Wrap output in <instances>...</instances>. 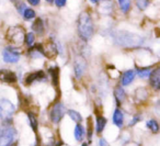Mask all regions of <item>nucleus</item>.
I'll use <instances>...</instances> for the list:
<instances>
[{
  "instance_id": "nucleus-26",
  "label": "nucleus",
  "mask_w": 160,
  "mask_h": 146,
  "mask_svg": "<svg viewBox=\"0 0 160 146\" xmlns=\"http://www.w3.org/2000/svg\"><path fill=\"white\" fill-rule=\"evenodd\" d=\"M150 5V0H136V7L138 8V10L144 11Z\"/></svg>"
},
{
  "instance_id": "nucleus-5",
  "label": "nucleus",
  "mask_w": 160,
  "mask_h": 146,
  "mask_svg": "<svg viewBox=\"0 0 160 146\" xmlns=\"http://www.w3.org/2000/svg\"><path fill=\"white\" fill-rule=\"evenodd\" d=\"M21 57V53L18 47L13 45H8L2 51V60L7 64H16Z\"/></svg>"
},
{
  "instance_id": "nucleus-4",
  "label": "nucleus",
  "mask_w": 160,
  "mask_h": 146,
  "mask_svg": "<svg viewBox=\"0 0 160 146\" xmlns=\"http://www.w3.org/2000/svg\"><path fill=\"white\" fill-rule=\"evenodd\" d=\"M14 108L13 103L8 99H0V120L5 122H9L12 115L14 114Z\"/></svg>"
},
{
  "instance_id": "nucleus-16",
  "label": "nucleus",
  "mask_w": 160,
  "mask_h": 146,
  "mask_svg": "<svg viewBox=\"0 0 160 146\" xmlns=\"http://www.w3.org/2000/svg\"><path fill=\"white\" fill-rule=\"evenodd\" d=\"M123 122H124V115H123L122 111H121L120 109H115V110H114V112H113V123H114V125L121 128V126L123 125Z\"/></svg>"
},
{
  "instance_id": "nucleus-6",
  "label": "nucleus",
  "mask_w": 160,
  "mask_h": 146,
  "mask_svg": "<svg viewBox=\"0 0 160 146\" xmlns=\"http://www.w3.org/2000/svg\"><path fill=\"white\" fill-rule=\"evenodd\" d=\"M16 134V130L11 126H5L0 128V146H9L13 143Z\"/></svg>"
},
{
  "instance_id": "nucleus-20",
  "label": "nucleus",
  "mask_w": 160,
  "mask_h": 146,
  "mask_svg": "<svg viewBox=\"0 0 160 146\" xmlns=\"http://www.w3.org/2000/svg\"><path fill=\"white\" fill-rule=\"evenodd\" d=\"M24 44L28 47H32L35 44V34H34V32H28V33H25Z\"/></svg>"
},
{
  "instance_id": "nucleus-8",
  "label": "nucleus",
  "mask_w": 160,
  "mask_h": 146,
  "mask_svg": "<svg viewBox=\"0 0 160 146\" xmlns=\"http://www.w3.org/2000/svg\"><path fill=\"white\" fill-rule=\"evenodd\" d=\"M65 112H66V108L62 103L58 102V103L54 104L52 108L51 112H49V119L53 123H59L62 119L64 117Z\"/></svg>"
},
{
  "instance_id": "nucleus-29",
  "label": "nucleus",
  "mask_w": 160,
  "mask_h": 146,
  "mask_svg": "<svg viewBox=\"0 0 160 146\" xmlns=\"http://www.w3.org/2000/svg\"><path fill=\"white\" fill-rule=\"evenodd\" d=\"M54 3H55V6L57 8L62 9V8H64L65 6H66L67 0H54Z\"/></svg>"
},
{
  "instance_id": "nucleus-12",
  "label": "nucleus",
  "mask_w": 160,
  "mask_h": 146,
  "mask_svg": "<svg viewBox=\"0 0 160 146\" xmlns=\"http://www.w3.org/2000/svg\"><path fill=\"white\" fill-rule=\"evenodd\" d=\"M149 85L153 90H160V67L152 69L149 76Z\"/></svg>"
},
{
  "instance_id": "nucleus-7",
  "label": "nucleus",
  "mask_w": 160,
  "mask_h": 146,
  "mask_svg": "<svg viewBox=\"0 0 160 146\" xmlns=\"http://www.w3.org/2000/svg\"><path fill=\"white\" fill-rule=\"evenodd\" d=\"M87 69V60L82 55L76 56L75 60H73V73L77 79H80L82 77L83 74L86 73Z\"/></svg>"
},
{
  "instance_id": "nucleus-36",
  "label": "nucleus",
  "mask_w": 160,
  "mask_h": 146,
  "mask_svg": "<svg viewBox=\"0 0 160 146\" xmlns=\"http://www.w3.org/2000/svg\"><path fill=\"white\" fill-rule=\"evenodd\" d=\"M9 146H18V144H17V143H12V144H10Z\"/></svg>"
},
{
  "instance_id": "nucleus-1",
  "label": "nucleus",
  "mask_w": 160,
  "mask_h": 146,
  "mask_svg": "<svg viewBox=\"0 0 160 146\" xmlns=\"http://www.w3.org/2000/svg\"><path fill=\"white\" fill-rule=\"evenodd\" d=\"M112 39L114 44L124 49H137L142 46L145 43V39L142 35L128 31H123V30L113 32Z\"/></svg>"
},
{
  "instance_id": "nucleus-21",
  "label": "nucleus",
  "mask_w": 160,
  "mask_h": 146,
  "mask_svg": "<svg viewBox=\"0 0 160 146\" xmlns=\"http://www.w3.org/2000/svg\"><path fill=\"white\" fill-rule=\"evenodd\" d=\"M22 17L25 21H31L36 18V12H35V10L32 9V8H27V9L24 10V12H23Z\"/></svg>"
},
{
  "instance_id": "nucleus-3",
  "label": "nucleus",
  "mask_w": 160,
  "mask_h": 146,
  "mask_svg": "<svg viewBox=\"0 0 160 146\" xmlns=\"http://www.w3.org/2000/svg\"><path fill=\"white\" fill-rule=\"evenodd\" d=\"M7 40L11 43L12 45H20L24 43L25 38V30L21 25H12L9 27L6 33Z\"/></svg>"
},
{
  "instance_id": "nucleus-25",
  "label": "nucleus",
  "mask_w": 160,
  "mask_h": 146,
  "mask_svg": "<svg viewBox=\"0 0 160 146\" xmlns=\"http://www.w3.org/2000/svg\"><path fill=\"white\" fill-rule=\"evenodd\" d=\"M146 125L152 133L159 132V124H158V122L156 120H149V121H147Z\"/></svg>"
},
{
  "instance_id": "nucleus-31",
  "label": "nucleus",
  "mask_w": 160,
  "mask_h": 146,
  "mask_svg": "<svg viewBox=\"0 0 160 146\" xmlns=\"http://www.w3.org/2000/svg\"><path fill=\"white\" fill-rule=\"evenodd\" d=\"M27 3H29L32 7H38V6H40L41 0H27Z\"/></svg>"
},
{
  "instance_id": "nucleus-11",
  "label": "nucleus",
  "mask_w": 160,
  "mask_h": 146,
  "mask_svg": "<svg viewBox=\"0 0 160 146\" xmlns=\"http://www.w3.org/2000/svg\"><path fill=\"white\" fill-rule=\"evenodd\" d=\"M0 81L6 82V84H14L18 81V77L13 71L9 69H0Z\"/></svg>"
},
{
  "instance_id": "nucleus-14",
  "label": "nucleus",
  "mask_w": 160,
  "mask_h": 146,
  "mask_svg": "<svg viewBox=\"0 0 160 146\" xmlns=\"http://www.w3.org/2000/svg\"><path fill=\"white\" fill-rule=\"evenodd\" d=\"M32 30L34 33L38 34V35H43L45 32V22L42 18H36V20L32 24Z\"/></svg>"
},
{
  "instance_id": "nucleus-10",
  "label": "nucleus",
  "mask_w": 160,
  "mask_h": 146,
  "mask_svg": "<svg viewBox=\"0 0 160 146\" xmlns=\"http://www.w3.org/2000/svg\"><path fill=\"white\" fill-rule=\"evenodd\" d=\"M46 75L43 70H36L33 73H30L25 76V85H32L35 81H45Z\"/></svg>"
},
{
  "instance_id": "nucleus-23",
  "label": "nucleus",
  "mask_w": 160,
  "mask_h": 146,
  "mask_svg": "<svg viewBox=\"0 0 160 146\" xmlns=\"http://www.w3.org/2000/svg\"><path fill=\"white\" fill-rule=\"evenodd\" d=\"M151 71H152L151 67H145V68H138L136 74H137L138 77H140V78H149Z\"/></svg>"
},
{
  "instance_id": "nucleus-2",
  "label": "nucleus",
  "mask_w": 160,
  "mask_h": 146,
  "mask_svg": "<svg viewBox=\"0 0 160 146\" xmlns=\"http://www.w3.org/2000/svg\"><path fill=\"white\" fill-rule=\"evenodd\" d=\"M78 36L83 42H89L94 35V22L89 11H82L77 20Z\"/></svg>"
},
{
  "instance_id": "nucleus-9",
  "label": "nucleus",
  "mask_w": 160,
  "mask_h": 146,
  "mask_svg": "<svg viewBox=\"0 0 160 146\" xmlns=\"http://www.w3.org/2000/svg\"><path fill=\"white\" fill-rule=\"evenodd\" d=\"M114 11L113 0H101L99 3L98 12L102 16H110Z\"/></svg>"
},
{
  "instance_id": "nucleus-15",
  "label": "nucleus",
  "mask_w": 160,
  "mask_h": 146,
  "mask_svg": "<svg viewBox=\"0 0 160 146\" xmlns=\"http://www.w3.org/2000/svg\"><path fill=\"white\" fill-rule=\"evenodd\" d=\"M114 98H115L116 102H118V106H120L123 101L126 98V93H125V90L123 89V87L118 86L114 90Z\"/></svg>"
},
{
  "instance_id": "nucleus-30",
  "label": "nucleus",
  "mask_w": 160,
  "mask_h": 146,
  "mask_svg": "<svg viewBox=\"0 0 160 146\" xmlns=\"http://www.w3.org/2000/svg\"><path fill=\"white\" fill-rule=\"evenodd\" d=\"M88 136L89 138H91L92 136V123H91V117L88 119Z\"/></svg>"
},
{
  "instance_id": "nucleus-37",
  "label": "nucleus",
  "mask_w": 160,
  "mask_h": 146,
  "mask_svg": "<svg viewBox=\"0 0 160 146\" xmlns=\"http://www.w3.org/2000/svg\"><path fill=\"white\" fill-rule=\"evenodd\" d=\"M81 146H88V144H87V143H83V144H82V145H81Z\"/></svg>"
},
{
  "instance_id": "nucleus-24",
  "label": "nucleus",
  "mask_w": 160,
  "mask_h": 146,
  "mask_svg": "<svg viewBox=\"0 0 160 146\" xmlns=\"http://www.w3.org/2000/svg\"><path fill=\"white\" fill-rule=\"evenodd\" d=\"M28 119H29V121H30V125H31L32 130H33L34 132H36V130H38V119H36L35 114L32 112H29L28 113Z\"/></svg>"
},
{
  "instance_id": "nucleus-13",
  "label": "nucleus",
  "mask_w": 160,
  "mask_h": 146,
  "mask_svg": "<svg viewBox=\"0 0 160 146\" xmlns=\"http://www.w3.org/2000/svg\"><path fill=\"white\" fill-rule=\"evenodd\" d=\"M135 76L136 71L134 69H129V70L124 71L122 74V76H121V84H122V86L126 87L128 85H131L134 81V79H135Z\"/></svg>"
},
{
  "instance_id": "nucleus-33",
  "label": "nucleus",
  "mask_w": 160,
  "mask_h": 146,
  "mask_svg": "<svg viewBox=\"0 0 160 146\" xmlns=\"http://www.w3.org/2000/svg\"><path fill=\"white\" fill-rule=\"evenodd\" d=\"M100 145H101V146H108V143H107V142H105L103 138H101V139H100Z\"/></svg>"
},
{
  "instance_id": "nucleus-22",
  "label": "nucleus",
  "mask_w": 160,
  "mask_h": 146,
  "mask_svg": "<svg viewBox=\"0 0 160 146\" xmlns=\"http://www.w3.org/2000/svg\"><path fill=\"white\" fill-rule=\"evenodd\" d=\"M75 137L77 141H82L85 137V128L81 124H77L75 128Z\"/></svg>"
},
{
  "instance_id": "nucleus-17",
  "label": "nucleus",
  "mask_w": 160,
  "mask_h": 146,
  "mask_svg": "<svg viewBox=\"0 0 160 146\" xmlns=\"http://www.w3.org/2000/svg\"><path fill=\"white\" fill-rule=\"evenodd\" d=\"M121 11L124 14H127L132 9V1L131 0H118Z\"/></svg>"
},
{
  "instance_id": "nucleus-35",
  "label": "nucleus",
  "mask_w": 160,
  "mask_h": 146,
  "mask_svg": "<svg viewBox=\"0 0 160 146\" xmlns=\"http://www.w3.org/2000/svg\"><path fill=\"white\" fill-rule=\"evenodd\" d=\"M45 1L48 3H54V0H45Z\"/></svg>"
},
{
  "instance_id": "nucleus-34",
  "label": "nucleus",
  "mask_w": 160,
  "mask_h": 146,
  "mask_svg": "<svg viewBox=\"0 0 160 146\" xmlns=\"http://www.w3.org/2000/svg\"><path fill=\"white\" fill-rule=\"evenodd\" d=\"M89 1H90L91 3H93V5H98V3H100L101 0H89Z\"/></svg>"
},
{
  "instance_id": "nucleus-19",
  "label": "nucleus",
  "mask_w": 160,
  "mask_h": 146,
  "mask_svg": "<svg viewBox=\"0 0 160 146\" xmlns=\"http://www.w3.org/2000/svg\"><path fill=\"white\" fill-rule=\"evenodd\" d=\"M49 73L52 75V81L55 87L58 86V81H59V68L58 67H51L49 68Z\"/></svg>"
},
{
  "instance_id": "nucleus-18",
  "label": "nucleus",
  "mask_w": 160,
  "mask_h": 146,
  "mask_svg": "<svg viewBox=\"0 0 160 146\" xmlns=\"http://www.w3.org/2000/svg\"><path fill=\"white\" fill-rule=\"evenodd\" d=\"M105 125H107V119H105L104 117L98 115V117H97V121H96V130H97V133H98V134L102 133V131L104 130Z\"/></svg>"
},
{
  "instance_id": "nucleus-32",
  "label": "nucleus",
  "mask_w": 160,
  "mask_h": 146,
  "mask_svg": "<svg viewBox=\"0 0 160 146\" xmlns=\"http://www.w3.org/2000/svg\"><path fill=\"white\" fill-rule=\"evenodd\" d=\"M138 121H140V117H134V119L131 121V123H129V125H131V126H132V125H135V124L137 123Z\"/></svg>"
},
{
  "instance_id": "nucleus-27",
  "label": "nucleus",
  "mask_w": 160,
  "mask_h": 146,
  "mask_svg": "<svg viewBox=\"0 0 160 146\" xmlns=\"http://www.w3.org/2000/svg\"><path fill=\"white\" fill-rule=\"evenodd\" d=\"M68 115L71 117V120H73V121L77 122V123L81 122V120H82L81 114H80L79 112H77V111H75V110H69L68 111Z\"/></svg>"
},
{
  "instance_id": "nucleus-28",
  "label": "nucleus",
  "mask_w": 160,
  "mask_h": 146,
  "mask_svg": "<svg viewBox=\"0 0 160 146\" xmlns=\"http://www.w3.org/2000/svg\"><path fill=\"white\" fill-rule=\"evenodd\" d=\"M16 7H17V11H18V13L19 14H21L22 16L23 14V12H24V10L27 9V5H25L24 3H22V1H17L16 3Z\"/></svg>"
}]
</instances>
